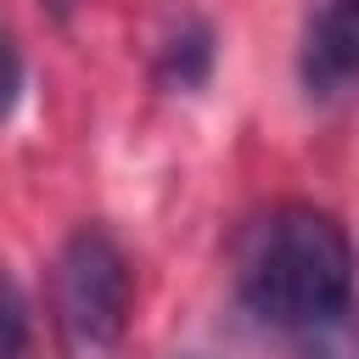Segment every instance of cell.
Returning <instances> with one entry per match:
<instances>
[{
	"label": "cell",
	"mask_w": 359,
	"mask_h": 359,
	"mask_svg": "<svg viewBox=\"0 0 359 359\" xmlns=\"http://www.w3.org/2000/svg\"><path fill=\"white\" fill-rule=\"evenodd\" d=\"M213 67V34L208 22H180L157 50V84L163 90H196Z\"/></svg>",
	"instance_id": "cell-4"
},
{
	"label": "cell",
	"mask_w": 359,
	"mask_h": 359,
	"mask_svg": "<svg viewBox=\"0 0 359 359\" xmlns=\"http://www.w3.org/2000/svg\"><path fill=\"white\" fill-rule=\"evenodd\" d=\"M129 258L101 224H79L50 269V320L67 359H107L129 331Z\"/></svg>",
	"instance_id": "cell-2"
},
{
	"label": "cell",
	"mask_w": 359,
	"mask_h": 359,
	"mask_svg": "<svg viewBox=\"0 0 359 359\" xmlns=\"http://www.w3.org/2000/svg\"><path fill=\"white\" fill-rule=\"evenodd\" d=\"M28 348H34L28 297L11 280V269H0V359H28Z\"/></svg>",
	"instance_id": "cell-5"
},
{
	"label": "cell",
	"mask_w": 359,
	"mask_h": 359,
	"mask_svg": "<svg viewBox=\"0 0 359 359\" xmlns=\"http://www.w3.org/2000/svg\"><path fill=\"white\" fill-rule=\"evenodd\" d=\"M241 309L280 337L325 342L353 314V241L348 230L309 202L264 213L241 247L236 269Z\"/></svg>",
	"instance_id": "cell-1"
},
{
	"label": "cell",
	"mask_w": 359,
	"mask_h": 359,
	"mask_svg": "<svg viewBox=\"0 0 359 359\" xmlns=\"http://www.w3.org/2000/svg\"><path fill=\"white\" fill-rule=\"evenodd\" d=\"M17 101H22V50H17L11 28L0 22V123L17 112Z\"/></svg>",
	"instance_id": "cell-6"
},
{
	"label": "cell",
	"mask_w": 359,
	"mask_h": 359,
	"mask_svg": "<svg viewBox=\"0 0 359 359\" xmlns=\"http://www.w3.org/2000/svg\"><path fill=\"white\" fill-rule=\"evenodd\" d=\"M309 95H337L359 73V0H325L320 17L303 34V62H297Z\"/></svg>",
	"instance_id": "cell-3"
}]
</instances>
